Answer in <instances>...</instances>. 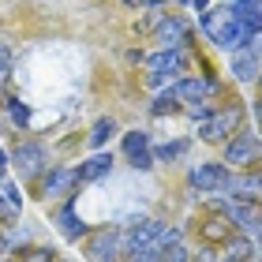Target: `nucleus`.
I'll return each mask as SVG.
<instances>
[{
    "label": "nucleus",
    "mask_w": 262,
    "mask_h": 262,
    "mask_svg": "<svg viewBox=\"0 0 262 262\" xmlns=\"http://www.w3.org/2000/svg\"><path fill=\"white\" fill-rule=\"evenodd\" d=\"M236 131H244V109L240 105L217 109V113H210V116L199 120V139L202 142H229Z\"/></svg>",
    "instance_id": "1"
},
{
    "label": "nucleus",
    "mask_w": 262,
    "mask_h": 262,
    "mask_svg": "<svg viewBox=\"0 0 262 262\" xmlns=\"http://www.w3.org/2000/svg\"><path fill=\"white\" fill-rule=\"evenodd\" d=\"M229 165H221V161H202L191 169V176H187V184L195 187V191L202 195H225L229 191Z\"/></svg>",
    "instance_id": "2"
},
{
    "label": "nucleus",
    "mask_w": 262,
    "mask_h": 262,
    "mask_svg": "<svg viewBox=\"0 0 262 262\" xmlns=\"http://www.w3.org/2000/svg\"><path fill=\"white\" fill-rule=\"evenodd\" d=\"M258 154H262V142H258L255 131H236V135L225 142V161H229L232 169H255Z\"/></svg>",
    "instance_id": "3"
},
{
    "label": "nucleus",
    "mask_w": 262,
    "mask_h": 262,
    "mask_svg": "<svg viewBox=\"0 0 262 262\" xmlns=\"http://www.w3.org/2000/svg\"><path fill=\"white\" fill-rule=\"evenodd\" d=\"M146 68H150V82L161 86V82L176 79L180 71H187V53H180V49H158L146 60Z\"/></svg>",
    "instance_id": "4"
},
{
    "label": "nucleus",
    "mask_w": 262,
    "mask_h": 262,
    "mask_svg": "<svg viewBox=\"0 0 262 262\" xmlns=\"http://www.w3.org/2000/svg\"><path fill=\"white\" fill-rule=\"evenodd\" d=\"M176 101H180V109H187V105H210L213 98L221 94V86H217V79H180L176 82Z\"/></svg>",
    "instance_id": "5"
},
{
    "label": "nucleus",
    "mask_w": 262,
    "mask_h": 262,
    "mask_svg": "<svg viewBox=\"0 0 262 262\" xmlns=\"http://www.w3.org/2000/svg\"><path fill=\"white\" fill-rule=\"evenodd\" d=\"M161 232V221H150V217H142V221H131L127 229L120 232V247H124V258L131 255H139V251H146V247L154 244V236Z\"/></svg>",
    "instance_id": "6"
},
{
    "label": "nucleus",
    "mask_w": 262,
    "mask_h": 262,
    "mask_svg": "<svg viewBox=\"0 0 262 262\" xmlns=\"http://www.w3.org/2000/svg\"><path fill=\"white\" fill-rule=\"evenodd\" d=\"M191 38H195V30H191V23L187 19H180V15H172V19H165L161 27H158V34H154V41H158V49H187L191 45Z\"/></svg>",
    "instance_id": "7"
},
{
    "label": "nucleus",
    "mask_w": 262,
    "mask_h": 262,
    "mask_svg": "<svg viewBox=\"0 0 262 262\" xmlns=\"http://www.w3.org/2000/svg\"><path fill=\"white\" fill-rule=\"evenodd\" d=\"M229 199H240V202H251L258 206L262 202V172L258 169H244V172H232L229 176Z\"/></svg>",
    "instance_id": "8"
},
{
    "label": "nucleus",
    "mask_w": 262,
    "mask_h": 262,
    "mask_svg": "<svg viewBox=\"0 0 262 262\" xmlns=\"http://www.w3.org/2000/svg\"><path fill=\"white\" fill-rule=\"evenodd\" d=\"M90 262H120L124 247H120V229H101L90 236Z\"/></svg>",
    "instance_id": "9"
},
{
    "label": "nucleus",
    "mask_w": 262,
    "mask_h": 262,
    "mask_svg": "<svg viewBox=\"0 0 262 262\" xmlns=\"http://www.w3.org/2000/svg\"><path fill=\"white\" fill-rule=\"evenodd\" d=\"M11 161H15V169H19V180H34V176L45 169L41 142H19V146L11 150Z\"/></svg>",
    "instance_id": "10"
},
{
    "label": "nucleus",
    "mask_w": 262,
    "mask_h": 262,
    "mask_svg": "<svg viewBox=\"0 0 262 262\" xmlns=\"http://www.w3.org/2000/svg\"><path fill=\"white\" fill-rule=\"evenodd\" d=\"M124 154H127V161H131V169H154V150H150V131H127L124 135Z\"/></svg>",
    "instance_id": "11"
},
{
    "label": "nucleus",
    "mask_w": 262,
    "mask_h": 262,
    "mask_svg": "<svg viewBox=\"0 0 262 262\" xmlns=\"http://www.w3.org/2000/svg\"><path fill=\"white\" fill-rule=\"evenodd\" d=\"M251 38H255L251 27L232 15V23L217 34V38H213V45H217V49H225V53H240V49H247V45H251Z\"/></svg>",
    "instance_id": "12"
},
{
    "label": "nucleus",
    "mask_w": 262,
    "mask_h": 262,
    "mask_svg": "<svg viewBox=\"0 0 262 262\" xmlns=\"http://www.w3.org/2000/svg\"><path fill=\"white\" fill-rule=\"evenodd\" d=\"M113 172V154H94V158H86L75 169V180L79 184H98V180H105V176Z\"/></svg>",
    "instance_id": "13"
},
{
    "label": "nucleus",
    "mask_w": 262,
    "mask_h": 262,
    "mask_svg": "<svg viewBox=\"0 0 262 262\" xmlns=\"http://www.w3.org/2000/svg\"><path fill=\"white\" fill-rule=\"evenodd\" d=\"M75 184H79V180H75V169H53V172L41 180V199H60V195H68Z\"/></svg>",
    "instance_id": "14"
},
{
    "label": "nucleus",
    "mask_w": 262,
    "mask_h": 262,
    "mask_svg": "<svg viewBox=\"0 0 262 262\" xmlns=\"http://www.w3.org/2000/svg\"><path fill=\"white\" fill-rule=\"evenodd\" d=\"M229 23H232V8L225 4V8H206V11H202V19H199V27H202V34L213 41L225 27H229Z\"/></svg>",
    "instance_id": "15"
},
{
    "label": "nucleus",
    "mask_w": 262,
    "mask_h": 262,
    "mask_svg": "<svg viewBox=\"0 0 262 262\" xmlns=\"http://www.w3.org/2000/svg\"><path fill=\"white\" fill-rule=\"evenodd\" d=\"M56 225H60L64 240H79V236H86V225H82L75 202H64V206H60V213H56Z\"/></svg>",
    "instance_id": "16"
},
{
    "label": "nucleus",
    "mask_w": 262,
    "mask_h": 262,
    "mask_svg": "<svg viewBox=\"0 0 262 262\" xmlns=\"http://www.w3.org/2000/svg\"><path fill=\"white\" fill-rule=\"evenodd\" d=\"M258 56L251 49H240V53H232V75L240 79V82H255L258 79Z\"/></svg>",
    "instance_id": "17"
},
{
    "label": "nucleus",
    "mask_w": 262,
    "mask_h": 262,
    "mask_svg": "<svg viewBox=\"0 0 262 262\" xmlns=\"http://www.w3.org/2000/svg\"><path fill=\"white\" fill-rule=\"evenodd\" d=\"M0 210H4V217H19V213H23V195H19V184H11L8 176L0 180Z\"/></svg>",
    "instance_id": "18"
},
{
    "label": "nucleus",
    "mask_w": 262,
    "mask_h": 262,
    "mask_svg": "<svg viewBox=\"0 0 262 262\" xmlns=\"http://www.w3.org/2000/svg\"><path fill=\"white\" fill-rule=\"evenodd\" d=\"M251 255H255V244L247 236H236V240L221 244V262H247Z\"/></svg>",
    "instance_id": "19"
},
{
    "label": "nucleus",
    "mask_w": 262,
    "mask_h": 262,
    "mask_svg": "<svg viewBox=\"0 0 262 262\" xmlns=\"http://www.w3.org/2000/svg\"><path fill=\"white\" fill-rule=\"evenodd\" d=\"M187 150H191L187 139H172V142H165V146L154 150V161H180V158H187Z\"/></svg>",
    "instance_id": "20"
},
{
    "label": "nucleus",
    "mask_w": 262,
    "mask_h": 262,
    "mask_svg": "<svg viewBox=\"0 0 262 262\" xmlns=\"http://www.w3.org/2000/svg\"><path fill=\"white\" fill-rule=\"evenodd\" d=\"M113 135H116V120H113V116H101V120L94 124V131H90V146H98V150H101Z\"/></svg>",
    "instance_id": "21"
},
{
    "label": "nucleus",
    "mask_w": 262,
    "mask_h": 262,
    "mask_svg": "<svg viewBox=\"0 0 262 262\" xmlns=\"http://www.w3.org/2000/svg\"><path fill=\"white\" fill-rule=\"evenodd\" d=\"M229 232H232V221L225 217V213H217V217L202 229V240H210V244H213V240H229Z\"/></svg>",
    "instance_id": "22"
},
{
    "label": "nucleus",
    "mask_w": 262,
    "mask_h": 262,
    "mask_svg": "<svg viewBox=\"0 0 262 262\" xmlns=\"http://www.w3.org/2000/svg\"><path fill=\"white\" fill-rule=\"evenodd\" d=\"M176 109H180V101H176V90H172V86L161 90L158 98H154V105H150L154 116H165V113H176Z\"/></svg>",
    "instance_id": "23"
},
{
    "label": "nucleus",
    "mask_w": 262,
    "mask_h": 262,
    "mask_svg": "<svg viewBox=\"0 0 262 262\" xmlns=\"http://www.w3.org/2000/svg\"><path fill=\"white\" fill-rule=\"evenodd\" d=\"M8 116H11V124L27 127V124H30V109H27V101H19V98H8Z\"/></svg>",
    "instance_id": "24"
},
{
    "label": "nucleus",
    "mask_w": 262,
    "mask_h": 262,
    "mask_svg": "<svg viewBox=\"0 0 262 262\" xmlns=\"http://www.w3.org/2000/svg\"><path fill=\"white\" fill-rule=\"evenodd\" d=\"M11 64H15V60H11V49H8L4 41H0V82L11 75Z\"/></svg>",
    "instance_id": "25"
},
{
    "label": "nucleus",
    "mask_w": 262,
    "mask_h": 262,
    "mask_svg": "<svg viewBox=\"0 0 262 262\" xmlns=\"http://www.w3.org/2000/svg\"><path fill=\"white\" fill-rule=\"evenodd\" d=\"M165 255L161 251H154V247H146V251H139V255H131L127 262H161Z\"/></svg>",
    "instance_id": "26"
},
{
    "label": "nucleus",
    "mask_w": 262,
    "mask_h": 262,
    "mask_svg": "<svg viewBox=\"0 0 262 262\" xmlns=\"http://www.w3.org/2000/svg\"><path fill=\"white\" fill-rule=\"evenodd\" d=\"M27 262H53V251H49V247H30Z\"/></svg>",
    "instance_id": "27"
},
{
    "label": "nucleus",
    "mask_w": 262,
    "mask_h": 262,
    "mask_svg": "<svg viewBox=\"0 0 262 262\" xmlns=\"http://www.w3.org/2000/svg\"><path fill=\"white\" fill-rule=\"evenodd\" d=\"M4 172H8V154H4V146H0V180H4Z\"/></svg>",
    "instance_id": "28"
},
{
    "label": "nucleus",
    "mask_w": 262,
    "mask_h": 262,
    "mask_svg": "<svg viewBox=\"0 0 262 262\" xmlns=\"http://www.w3.org/2000/svg\"><path fill=\"white\" fill-rule=\"evenodd\" d=\"M187 4H191V8H199V11H206V8H210V0H187Z\"/></svg>",
    "instance_id": "29"
},
{
    "label": "nucleus",
    "mask_w": 262,
    "mask_h": 262,
    "mask_svg": "<svg viewBox=\"0 0 262 262\" xmlns=\"http://www.w3.org/2000/svg\"><path fill=\"white\" fill-rule=\"evenodd\" d=\"M255 113H258V124H262V101H258V109H255Z\"/></svg>",
    "instance_id": "30"
},
{
    "label": "nucleus",
    "mask_w": 262,
    "mask_h": 262,
    "mask_svg": "<svg viewBox=\"0 0 262 262\" xmlns=\"http://www.w3.org/2000/svg\"><path fill=\"white\" fill-rule=\"evenodd\" d=\"M4 255H8V251H4V240H0V258H4Z\"/></svg>",
    "instance_id": "31"
},
{
    "label": "nucleus",
    "mask_w": 262,
    "mask_h": 262,
    "mask_svg": "<svg viewBox=\"0 0 262 262\" xmlns=\"http://www.w3.org/2000/svg\"><path fill=\"white\" fill-rule=\"evenodd\" d=\"M258 90H262V71H258Z\"/></svg>",
    "instance_id": "32"
}]
</instances>
